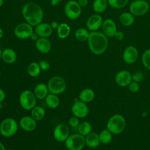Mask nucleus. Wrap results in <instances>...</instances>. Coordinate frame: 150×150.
I'll return each mask as SVG.
<instances>
[{"mask_svg": "<svg viewBox=\"0 0 150 150\" xmlns=\"http://www.w3.org/2000/svg\"><path fill=\"white\" fill-rule=\"evenodd\" d=\"M49 89L47 85L44 83H39L34 88V94L36 97L39 100H43L46 98L48 94Z\"/></svg>", "mask_w": 150, "mask_h": 150, "instance_id": "23", "label": "nucleus"}, {"mask_svg": "<svg viewBox=\"0 0 150 150\" xmlns=\"http://www.w3.org/2000/svg\"><path fill=\"white\" fill-rule=\"evenodd\" d=\"M118 19L122 25L130 26L135 22V16L130 12H124L120 15Z\"/></svg>", "mask_w": 150, "mask_h": 150, "instance_id": "22", "label": "nucleus"}, {"mask_svg": "<svg viewBox=\"0 0 150 150\" xmlns=\"http://www.w3.org/2000/svg\"><path fill=\"white\" fill-rule=\"evenodd\" d=\"M4 36V30L3 29L0 27V39L2 38Z\"/></svg>", "mask_w": 150, "mask_h": 150, "instance_id": "45", "label": "nucleus"}, {"mask_svg": "<svg viewBox=\"0 0 150 150\" xmlns=\"http://www.w3.org/2000/svg\"><path fill=\"white\" fill-rule=\"evenodd\" d=\"M85 145V137L80 134L71 135L65 141V146L69 150H81Z\"/></svg>", "mask_w": 150, "mask_h": 150, "instance_id": "7", "label": "nucleus"}, {"mask_svg": "<svg viewBox=\"0 0 150 150\" xmlns=\"http://www.w3.org/2000/svg\"><path fill=\"white\" fill-rule=\"evenodd\" d=\"M112 134L107 129L102 130L98 134L100 143L103 144H108L112 139Z\"/></svg>", "mask_w": 150, "mask_h": 150, "instance_id": "29", "label": "nucleus"}, {"mask_svg": "<svg viewBox=\"0 0 150 150\" xmlns=\"http://www.w3.org/2000/svg\"><path fill=\"white\" fill-rule=\"evenodd\" d=\"M35 46L37 50L43 54L48 53L52 49L51 42L47 38H39L35 42Z\"/></svg>", "mask_w": 150, "mask_h": 150, "instance_id": "19", "label": "nucleus"}, {"mask_svg": "<svg viewBox=\"0 0 150 150\" xmlns=\"http://www.w3.org/2000/svg\"><path fill=\"white\" fill-rule=\"evenodd\" d=\"M128 88L130 92H131L132 93H136L138 92L140 89L139 83L132 80L130 82V83L128 85Z\"/></svg>", "mask_w": 150, "mask_h": 150, "instance_id": "35", "label": "nucleus"}, {"mask_svg": "<svg viewBox=\"0 0 150 150\" xmlns=\"http://www.w3.org/2000/svg\"><path fill=\"white\" fill-rule=\"evenodd\" d=\"M108 6L107 0H94L93 9L96 13H101L106 11Z\"/></svg>", "mask_w": 150, "mask_h": 150, "instance_id": "25", "label": "nucleus"}, {"mask_svg": "<svg viewBox=\"0 0 150 150\" xmlns=\"http://www.w3.org/2000/svg\"><path fill=\"white\" fill-rule=\"evenodd\" d=\"M66 84L64 79L57 76L52 77L47 83L49 93L56 95L63 93L66 89Z\"/></svg>", "mask_w": 150, "mask_h": 150, "instance_id": "8", "label": "nucleus"}, {"mask_svg": "<svg viewBox=\"0 0 150 150\" xmlns=\"http://www.w3.org/2000/svg\"><path fill=\"white\" fill-rule=\"evenodd\" d=\"M69 136V129L68 127L63 124H58L53 131L54 139L59 142H63Z\"/></svg>", "mask_w": 150, "mask_h": 150, "instance_id": "16", "label": "nucleus"}, {"mask_svg": "<svg viewBox=\"0 0 150 150\" xmlns=\"http://www.w3.org/2000/svg\"><path fill=\"white\" fill-rule=\"evenodd\" d=\"M32 117L37 121H40L42 120L45 115V110L41 106H35L32 109L31 111Z\"/></svg>", "mask_w": 150, "mask_h": 150, "instance_id": "30", "label": "nucleus"}, {"mask_svg": "<svg viewBox=\"0 0 150 150\" xmlns=\"http://www.w3.org/2000/svg\"><path fill=\"white\" fill-rule=\"evenodd\" d=\"M87 42L90 50L96 55L103 54L108 46V38L102 32L98 30L90 32Z\"/></svg>", "mask_w": 150, "mask_h": 150, "instance_id": "2", "label": "nucleus"}, {"mask_svg": "<svg viewBox=\"0 0 150 150\" xmlns=\"http://www.w3.org/2000/svg\"><path fill=\"white\" fill-rule=\"evenodd\" d=\"M103 21V17L100 14H93L89 16L86 21L87 29L90 32L98 31L101 28Z\"/></svg>", "mask_w": 150, "mask_h": 150, "instance_id": "13", "label": "nucleus"}, {"mask_svg": "<svg viewBox=\"0 0 150 150\" xmlns=\"http://www.w3.org/2000/svg\"><path fill=\"white\" fill-rule=\"evenodd\" d=\"M35 32L40 38H47L52 34L53 29L50 24L45 22H41L35 26Z\"/></svg>", "mask_w": 150, "mask_h": 150, "instance_id": "17", "label": "nucleus"}, {"mask_svg": "<svg viewBox=\"0 0 150 150\" xmlns=\"http://www.w3.org/2000/svg\"><path fill=\"white\" fill-rule=\"evenodd\" d=\"M148 1H149V2L150 3V0H148Z\"/></svg>", "mask_w": 150, "mask_h": 150, "instance_id": "49", "label": "nucleus"}, {"mask_svg": "<svg viewBox=\"0 0 150 150\" xmlns=\"http://www.w3.org/2000/svg\"><path fill=\"white\" fill-rule=\"evenodd\" d=\"M50 26H51V27L52 28V29H56L57 28V27H58V26H59V23H58V22H56V21H52L51 23H50Z\"/></svg>", "mask_w": 150, "mask_h": 150, "instance_id": "43", "label": "nucleus"}, {"mask_svg": "<svg viewBox=\"0 0 150 150\" xmlns=\"http://www.w3.org/2000/svg\"><path fill=\"white\" fill-rule=\"evenodd\" d=\"M101 29L102 32L108 38L114 37L118 30L116 23L111 19H107L103 21Z\"/></svg>", "mask_w": 150, "mask_h": 150, "instance_id": "15", "label": "nucleus"}, {"mask_svg": "<svg viewBox=\"0 0 150 150\" xmlns=\"http://www.w3.org/2000/svg\"><path fill=\"white\" fill-rule=\"evenodd\" d=\"M17 55L14 50L11 48H6L2 50L1 59L7 63L12 64L16 62Z\"/></svg>", "mask_w": 150, "mask_h": 150, "instance_id": "20", "label": "nucleus"}, {"mask_svg": "<svg viewBox=\"0 0 150 150\" xmlns=\"http://www.w3.org/2000/svg\"><path fill=\"white\" fill-rule=\"evenodd\" d=\"M126 126V120L124 117L121 114L112 115L107 121L106 127L113 135L121 134Z\"/></svg>", "mask_w": 150, "mask_h": 150, "instance_id": "3", "label": "nucleus"}, {"mask_svg": "<svg viewBox=\"0 0 150 150\" xmlns=\"http://www.w3.org/2000/svg\"><path fill=\"white\" fill-rule=\"evenodd\" d=\"M2 50L1 49V47L0 46V60L1 59V56H2Z\"/></svg>", "mask_w": 150, "mask_h": 150, "instance_id": "48", "label": "nucleus"}, {"mask_svg": "<svg viewBox=\"0 0 150 150\" xmlns=\"http://www.w3.org/2000/svg\"><path fill=\"white\" fill-rule=\"evenodd\" d=\"M141 60L144 66L146 69L150 70V48L145 50L143 52Z\"/></svg>", "mask_w": 150, "mask_h": 150, "instance_id": "34", "label": "nucleus"}, {"mask_svg": "<svg viewBox=\"0 0 150 150\" xmlns=\"http://www.w3.org/2000/svg\"><path fill=\"white\" fill-rule=\"evenodd\" d=\"M69 124L73 128L78 127V126L80 124L79 118H77L75 116L70 117V119L69 120Z\"/></svg>", "mask_w": 150, "mask_h": 150, "instance_id": "37", "label": "nucleus"}, {"mask_svg": "<svg viewBox=\"0 0 150 150\" xmlns=\"http://www.w3.org/2000/svg\"><path fill=\"white\" fill-rule=\"evenodd\" d=\"M19 125L23 130L28 132L35 130L37 125L36 121L29 116L22 117L19 121Z\"/></svg>", "mask_w": 150, "mask_h": 150, "instance_id": "18", "label": "nucleus"}, {"mask_svg": "<svg viewBox=\"0 0 150 150\" xmlns=\"http://www.w3.org/2000/svg\"><path fill=\"white\" fill-rule=\"evenodd\" d=\"M108 5L115 9L124 8L128 4L129 0H107Z\"/></svg>", "mask_w": 150, "mask_h": 150, "instance_id": "32", "label": "nucleus"}, {"mask_svg": "<svg viewBox=\"0 0 150 150\" xmlns=\"http://www.w3.org/2000/svg\"><path fill=\"white\" fill-rule=\"evenodd\" d=\"M5 98V93L4 91L0 88V104H1Z\"/></svg>", "mask_w": 150, "mask_h": 150, "instance_id": "41", "label": "nucleus"}, {"mask_svg": "<svg viewBox=\"0 0 150 150\" xmlns=\"http://www.w3.org/2000/svg\"><path fill=\"white\" fill-rule=\"evenodd\" d=\"M144 75L141 71H137L132 74V80L138 82L139 83L144 80Z\"/></svg>", "mask_w": 150, "mask_h": 150, "instance_id": "36", "label": "nucleus"}, {"mask_svg": "<svg viewBox=\"0 0 150 150\" xmlns=\"http://www.w3.org/2000/svg\"><path fill=\"white\" fill-rule=\"evenodd\" d=\"M22 16L26 23L36 26L42 22L44 12L42 7L37 3L30 2L25 4L22 9Z\"/></svg>", "mask_w": 150, "mask_h": 150, "instance_id": "1", "label": "nucleus"}, {"mask_svg": "<svg viewBox=\"0 0 150 150\" xmlns=\"http://www.w3.org/2000/svg\"><path fill=\"white\" fill-rule=\"evenodd\" d=\"M45 99L46 105L50 108H56L59 105L60 100L57 95L49 93Z\"/></svg>", "mask_w": 150, "mask_h": 150, "instance_id": "27", "label": "nucleus"}, {"mask_svg": "<svg viewBox=\"0 0 150 150\" xmlns=\"http://www.w3.org/2000/svg\"><path fill=\"white\" fill-rule=\"evenodd\" d=\"M39 66L40 67L41 70L47 71L50 68V63L47 60H40L39 62Z\"/></svg>", "mask_w": 150, "mask_h": 150, "instance_id": "38", "label": "nucleus"}, {"mask_svg": "<svg viewBox=\"0 0 150 150\" xmlns=\"http://www.w3.org/2000/svg\"><path fill=\"white\" fill-rule=\"evenodd\" d=\"M4 4V0H0V8Z\"/></svg>", "mask_w": 150, "mask_h": 150, "instance_id": "47", "label": "nucleus"}, {"mask_svg": "<svg viewBox=\"0 0 150 150\" xmlns=\"http://www.w3.org/2000/svg\"><path fill=\"white\" fill-rule=\"evenodd\" d=\"M33 26L26 22L18 24L14 29V35L19 39L24 40L30 38L33 32Z\"/></svg>", "mask_w": 150, "mask_h": 150, "instance_id": "10", "label": "nucleus"}, {"mask_svg": "<svg viewBox=\"0 0 150 150\" xmlns=\"http://www.w3.org/2000/svg\"><path fill=\"white\" fill-rule=\"evenodd\" d=\"M124 37H125V35H124V32L121 30H117V32L115 33V34L114 36L115 39L118 41L122 40L124 39Z\"/></svg>", "mask_w": 150, "mask_h": 150, "instance_id": "39", "label": "nucleus"}, {"mask_svg": "<svg viewBox=\"0 0 150 150\" xmlns=\"http://www.w3.org/2000/svg\"><path fill=\"white\" fill-rule=\"evenodd\" d=\"M138 57V50L137 48L132 45L127 46L122 53V59L127 64L134 63Z\"/></svg>", "mask_w": 150, "mask_h": 150, "instance_id": "12", "label": "nucleus"}, {"mask_svg": "<svg viewBox=\"0 0 150 150\" xmlns=\"http://www.w3.org/2000/svg\"><path fill=\"white\" fill-rule=\"evenodd\" d=\"M90 32L88 30L84 28H79L74 32L75 38L80 42L87 41L89 37Z\"/></svg>", "mask_w": 150, "mask_h": 150, "instance_id": "28", "label": "nucleus"}, {"mask_svg": "<svg viewBox=\"0 0 150 150\" xmlns=\"http://www.w3.org/2000/svg\"><path fill=\"white\" fill-rule=\"evenodd\" d=\"M92 127L90 122L84 121L79 124L78 126V131L80 134L85 137L91 132Z\"/></svg>", "mask_w": 150, "mask_h": 150, "instance_id": "33", "label": "nucleus"}, {"mask_svg": "<svg viewBox=\"0 0 150 150\" xmlns=\"http://www.w3.org/2000/svg\"><path fill=\"white\" fill-rule=\"evenodd\" d=\"M77 1L81 8L87 6L88 4V0H77Z\"/></svg>", "mask_w": 150, "mask_h": 150, "instance_id": "40", "label": "nucleus"}, {"mask_svg": "<svg viewBox=\"0 0 150 150\" xmlns=\"http://www.w3.org/2000/svg\"><path fill=\"white\" fill-rule=\"evenodd\" d=\"M39 38H40V37L38 36V35L35 31L32 33V34L31 35V36H30V38L33 41H35V42H36Z\"/></svg>", "mask_w": 150, "mask_h": 150, "instance_id": "42", "label": "nucleus"}, {"mask_svg": "<svg viewBox=\"0 0 150 150\" xmlns=\"http://www.w3.org/2000/svg\"><path fill=\"white\" fill-rule=\"evenodd\" d=\"M95 97L94 91L89 88H86L81 90L79 94V100L85 103H88L91 102Z\"/></svg>", "mask_w": 150, "mask_h": 150, "instance_id": "24", "label": "nucleus"}, {"mask_svg": "<svg viewBox=\"0 0 150 150\" xmlns=\"http://www.w3.org/2000/svg\"><path fill=\"white\" fill-rule=\"evenodd\" d=\"M63 0H50V4L52 6H56Z\"/></svg>", "mask_w": 150, "mask_h": 150, "instance_id": "44", "label": "nucleus"}, {"mask_svg": "<svg viewBox=\"0 0 150 150\" xmlns=\"http://www.w3.org/2000/svg\"><path fill=\"white\" fill-rule=\"evenodd\" d=\"M36 98L33 92L29 90H25L21 93L19 100L23 109L30 110L36 106Z\"/></svg>", "mask_w": 150, "mask_h": 150, "instance_id": "5", "label": "nucleus"}, {"mask_svg": "<svg viewBox=\"0 0 150 150\" xmlns=\"http://www.w3.org/2000/svg\"><path fill=\"white\" fill-rule=\"evenodd\" d=\"M64 13L69 19L76 20L81 15V7L79 5L77 1H69L65 4Z\"/></svg>", "mask_w": 150, "mask_h": 150, "instance_id": "9", "label": "nucleus"}, {"mask_svg": "<svg viewBox=\"0 0 150 150\" xmlns=\"http://www.w3.org/2000/svg\"><path fill=\"white\" fill-rule=\"evenodd\" d=\"M7 150H13V149H7Z\"/></svg>", "mask_w": 150, "mask_h": 150, "instance_id": "50", "label": "nucleus"}, {"mask_svg": "<svg viewBox=\"0 0 150 150\" xmlns=\"http://www.w3.org/2000/svg\"><path fill=\"white\" fill-rule=\"evenodd\" d=\"M18 129L16 121L12 118L4 119L0 124V133L5 137H11L15 135Z\"/></svg>", "mask_w": 150, "mask_h": 150, "instance_id": "4", "label": "nucleus"}, {"mask_svg": "<svg viewBox=\"0 0 150 150\" xmlns=\"http://www.w3.org/2000/svg\"><path fill=\"white\" fill-rule=\"evenodd\" d=\"M71 112L74 116L79 118H82L87 116L89 112V108L87 103L77 100L71 106Z\"/></svg>", "mask_w": 150, "mask_h": 150, "instance_id": "11", "label": "nucleus"}, {"mask_svg": "<svg viewBox=\"0 0 150 150\" xmlns=\"http://www.w3.org/2000/svg\"><path fill=\"white\" fill-rule=\"evenodd\" d=\"M86 145L91 148H97L100 144L98 134L95 132H91L85 136Z\"/></svg>", "mask_w": 150, "mask_h": 150, "instance_id": "21", "label": "nucleus"}, {"mask_svg": "<svg viewBox=\"0 0 150 150\" xmlns=\"http://www.w3.org/2000/svg\"><path fill=\"white\" fill-rule=\"evenodd\" d=\"M132 81V74L128 70L119 71L115 76V82L120 87H127Z\"/></svg>", "mask_w": 150, "mask_h": 150, "instance_id": "14", "label": "nucleus"}, {"mask_svg": "<svg viewBox=\"0 0 150 150\" xmlns=\"http://www.w3.org/2000/svg\"><path fill=\"white\" fill-rule=\"evenodd\" d=\"M27 71L29 75L31 77H35L38 76L41 71L40 67L39 66V63L32 62L30 63L27 68Z\"/></svg>", "mask_w": 150, "mask_h": 150, "instance_id": "31", "label": "nucleus"}, {"mask_svg": "<svg viewBox=\"0 0 150 150\" xmlns=\"http://www.w3.org/2000/svg\"><path fill=\"white\" fill-rule=\"evenodd\" d=\"M149 4L145 0H134L129 5V12L135 16H144L149 10Z\"/></svg>", "mask_w": 150, "mask_h": 150, "instance_id": "6", "label": "nucleus"}, {"mask_svg": "<svg viewBox=\"0 0 150 150\" xmlns=\"http://www.w3.org/2000/svg\"><path fill=\"white\" fill-rule=\"evenodd\" d=\"M57 35L60 39H64L68 37L70 33V27L66 23H61L56 29Z\"/></svg>", "mask_w": 150, "mask_h": 150, "instance_id": "26", "label": "nucleus"}, {"mask_svg": "<svg viewBox=\"0 0 150 150\" xmlns=\"http://www.w3.org/2000/svg\"><path fill=\"white\" fill-rule=\"evenodd\" d=\"M0 150H5L4 144L0 142Z\"/></svg>", "mask_w": 150, "mask_h": 150, "instance_id": "46", "label": "nucleus"}]
</instances>
